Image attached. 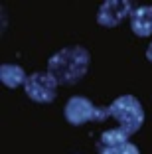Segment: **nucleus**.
Masks as SVG:
<instances>
[{
	"label": "nucleus",
	"mask_w": 152,
	"mask_h": 154,
	"mask_svg": "<svg viewBox=\"0 0 152 154\" xmlns=\"http://www.w3.org/2000/svg\"><path fill=\"white\" fill-rule=\"evenodd\" d=\"M0 79H2V83H4L6 87L14 89V87H18V85H24L26 79H28V75L24 73L22 67H18V65L4 63V65H0Z\"/></svg>",
	"instance_id": "nucleus-7"
},
{
	"label": "nucleus",
	"mask_w": 152,
	"mask_h": 154,
	"mask_svg": "<svg viewBox=\"0 0 152 154\" xmlns=\"http://www.w3.org/2000/svg\"><path fill=\"white\" fill-rule=\"evenodd\" d=\"M28 97L36 103H51L55 99V89H57V81L49 73H32L28 75L26 83H24Z\"/></svg>",
	"instance_id": "nucleus-4"
},
{
	"label": "nucleus",
	"mask_w": 152,
	"mask_h": 154,
	"mask_svg": "<svg viewBox=\"0 0 152 154\" xmlns=\"http://www.w3.org/2000/svg\"><path fill=\"white\" fill-rule=\"evenodd\" d=\"M132 2H129V0H107L99 8L97 22L105 28L119 26L126 16L132 14Z\"/></svg>",
	"instance_id": "nucleus-5"
},
{
	"label": "nucleus",
	"mask_w": 152,
	"mask_h": 154,
	"mask_svg": "<svg viewBox=\"0 0 152 154\" xmlns=\"http://www.w3.org/2000/svg\"><path fill=\"white\" fill-rule=\"evenodd\" d=\"M109 109H99L87 97H71L65 105V119L69 125H83L89 121H105L109 119Z\"/></svg>",
	"instance_id": "nucleus-3"
},
{
	"label": "nucleus",
	"mask_w": 152,
	"mask_h": 154,
	"mask_svg": "<svg viewBox=\"0 0 152 154\" xmlns=\"http://www.w3.org/2000/svg\"><path fill=\"white\" fill-rule=\"evenodd\" d=\"M87 67H89V51L81 45L63 48L48 61V73L63 85L77 83L87 73Z\"/></svg>",
	"instance_id": "nucleus-2"
},
{
	"label": "nucleus",
	"mask_w": 152,
	"mask_h": 154,
	"mask_svg": "<svg viewBox=\"0 0 152 154\" xmlns=\"http://www.w3.org/2000/svg\"><path fill=\"white\" fill-rule=\"evenodd\" d=\"M146 59H148V61H152V44L148 45V50H146Z\"/></svg>",
	"instance_id": "nucleus-9"
},
{
	"label": "nucleus",
	"mask_w": 152,
	"mask_h": 154,
	"mask_svg": "<svg viewBox=\"0 0 152 154\" xmlns=\"http://www.w3.org/2000/svg\"><path fill=\"white\" fill-rule=\"evenodd\" d=\"M130 28L140 38L152 36V6H138L130 14Z\"/></svg>",
	"instance_id": "nucleus-6"
},
{
	"label": "nucleus",
	"mask_w": 152,
	"mask_h": 154,
	"mask_svg": "<svg viewBox=\"0 0 152 154\" xmlns=\"http://www.w3.org/2000/svg\"><path fill=\"white\" fill-rule=\"evenodd\" d=\"M109 115L119 121L121 127L105 131L99 138V142H126L134 132H138V128L144 122V111L138 99L132 95H123L111 103Z\"/></svg>",
	"instance_id": "nucleus-1"
},
{
	"label": "nucleus",
	"mask_w": 152,
	"mask_h": 154,
	"mask_svg": "<svg viewBox=\"0 0 152 154\" xmlns=\"http://www.w3.org/2000/svg\"><path fill=\"white\" fill-rule=\"evenodd\" d=\"M99 154H140L132 142H99Z\"/></svg>",
	"instance_id": "nucleus-8"
}]
</instances>
